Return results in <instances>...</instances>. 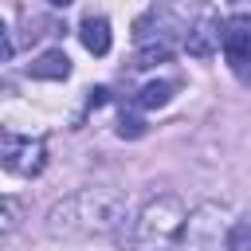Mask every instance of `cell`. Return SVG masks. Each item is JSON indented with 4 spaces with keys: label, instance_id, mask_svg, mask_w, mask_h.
<instances>
[{
    "label": "cell",
    "instance_id": "obj_1",
    "mask_svg": "<svg viewBox=\"0 0 251 251\" xmlns=\"http://www.w3.org/2000/svg\"><path fill=\"white\" fill-rule=\"evenodd\" d=\"M129 220V200L118 188H78L63 196L47 212V231L67 239H90V235H114Z\"/></svg>",
    "mask_w": 251,
    "mask_h": 251
},
{
    "label": "cell",
    "instance_id": "obj_2",
    "mask_svg": "<svg viewBox=\"0 0 251 251\" xmlns=\"http://www.w3.org/2000/svg\"><path fill=\"white\" fill-rule=\"evenodd\" d=\"M184 224H188V208L180 196L173 192L153 196L133 224V251H176Z\"/></svg>",
    "mask_w": 251,
    "mask_h": 251
},
{
    "label": "cell",
    "instance_id": "obj_3",
    "mask_svg": "<svg viewBox=\"0 0 251 251\" xmlns=\"http://www.w3.org/2000/svg\"><path fill=\"white\" fill-rule=\"evenodd\" d=\"M176 251H231V216L220 204H196L188 212Z\"/></svg>",
    "mask_w": 251,
    "mask_h": 251
},
{
    "label": "cell",
    "instance_id": "obj_4",
    "mask_svg": "<svg viewBox=\"0 0 251 251\" xmlns=\"http://www.w3.org/2000/svg\"><path fill=\"white\" fill-rule=\"evenodd\" d=\"M0 157H4V169H8V173H16V176H35V173H43V165H47V145H43V137L4 133Z\"/></svg>",
    "mask_w": 251,
    "mask_h": 251
},
{
    "label": "cell",
    "instance_id": "obj_5",
    "mask_svg": "<svg viewBox=\"0 0 251 251\" xmlns=\"http://www.w3.org/2000/svg\"><path fill=\"white\" fill-rule=\"evenodd\" d=\"M224 59L239 78H251V16L235 12L231 20H224Z\"/></svg>",
    "mask_w": 251,
    "mask_h": 251
},
{
    "label": "cell",
    "instance_id": "obj_6",
    "mask_svg": "<svg viewBox=\"0 0 251 251\" xmlns=\"http://www.w3.org/2000/svg\"><path fill=\"white\" fill-rule=\"evenodd\" d=\"M180 27H176V20L169 16V12H149V16H141L137 20V27H133V39H137V47H153V43H165V47H173V35H176Z\"/></svg>",
    "mask_w": 251,
    "mask_h": 251
},
{
    "label": "cell",
    "instance_id": "obj_7",
    "mask_svg": "<svg viewBox=\"0 0 251 251\" xmlns=\"http://www.w3.org/2000/svg\"><path fill=\"white\" fill-rule=\"evenodd\" d=\"M27 75L31 78H43V82H63L71 75V59H67V51L51 47V51H43V55H35L27 63Z\"/></svg>",
    "mask_w": 251,
    "mask_h": 251
},
{
    "label": "cell",
    "instance_id": "obj_8",
    "mask_svg": "<svg viewBox=\"0 0 251 251\" xmlns=\"http://www.w3.org/2000/svg\"><path fill=\"white\" fill-rule=\"evenodd\" d=\"M188 55H196V59H204V55H212L220 43H224V27L212 20V16H204L196 27H188Z\"/></svg>",
    "mask_w": 251,
    "mask_h": 251
},
{
    "label": "cell",
    "instance_id": "obj_9",
    "mask_svg": "<svg viewBox=\"0 0 251 251\" xmlns=\"http://www.w3.org/2000/svg\"><path fill=\"white\" fill-rule=\"evenodd\" d=\"M78 39H82V47H86L90 55H106L110 43H114L110 20H106V16H86V20L78 24Z\"/></svg>",
    "mask_w": 251,
    "mask_h": 251
},
{
    "label": "cell",
    "instance_id": "obj_10",
    "mask_svg": "<svg viewBox=\"0 0 251 251\" xmlns=\"http://www.w3.org/2000/svg\"><path fill=\"white\" fill-rule=\"evenodd\" d=\"M173 94H176V82L173 78H153V82H145L137 90V106L141 110H161V106L173 102Z\"/></svg>",
    "mask_w": 251,
    "mask_h": 251
},
{
    "label": "cell",
    "instance_id": "obj_11",
    "mask_svg": "<svg viewBox=\"0 0 251 251\" xmlns=\"http://www.w3.org/2000/svg\"><path fill=\"white\" fill-rule=\"evenodd\" d=\"M169 55H173V47L153 43V47H141V51H137V63H133V67H153V63H165Z\"/></svg>",
    "mask_w": 251,
    "mask_h": 251
},
{
    "label": "cell",
    "instance_id": "obj_12",
    "mask_svg": "<svg viewBox=\"0 0 251 251\" xmlns=\"http://www.w3.org/2000/svg\"><path fill=\"white\" fill-rule=\"evenodd\" d=\"M145 133V122L137 118V114H122L118 118V137H126V141H137Z\"/></svg>",
    "mask_w": 251,
    "mask_h": 251
},
{
    "label": "cell",
    "instance_id": "obj_13",
    "mask_svg": "<svg viewBox=\"0 0 251 251\" xmlns=\"http://www.w3.org/2000/svg\"><path fill=\"white\" fill-rule=\"evenodd\" d=\"M20 224V204H16V196H4V231H12Z\"/></svg>",
    "mask_w": 251,
    "mask_h": 251
},
{
    "label": "cell",
    "instance_id": "obj_14",
    "mask_svg": "<svg viewBox=\"0 0 251 251\" xmlns=\"http://www.w3.org/2000/svg\"><path fill=\"white\" fill-rule=\"evenodd\" d=\"M106 98H110V90H106V86H94V90H86V106H90V110L106 106Z\"/></svg>",
    "mask_w": 251,
    "mask_h": 251
},
{
    "label": "cell",
    "instance_id": "obj_15",
    "mask_svg": "<svg viewBox=\"0 0 251 251\" xmlns=\"http://www.w3.org/2000/svg\"><path fill=\"white\" fill-rule=\"evenodd\" d=\"M47 4H55V8H67V4H75V0H47Z\"/></svg>",
    "mask_w": 251,
    "mask_h": 251
}]
</instances>
